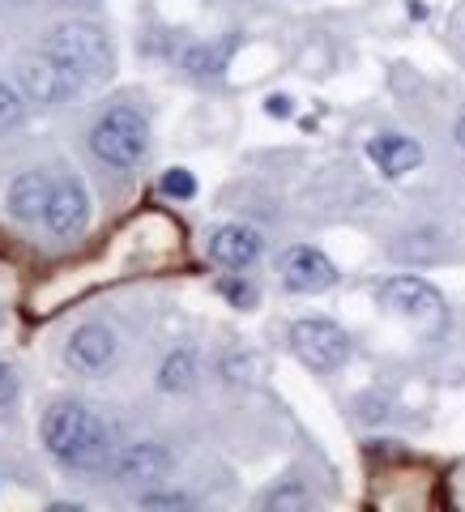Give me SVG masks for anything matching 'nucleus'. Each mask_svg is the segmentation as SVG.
I'll list each match as a JSON object with an SVG mask.
<instances>
[{
    "label": "nucleus",
    "instance_id": "obj_1",
    "mask_svg": "<svg viewBox=\"0 0 465 512\" xmlns=\"http://www.w3.org/2000/svg\"><path fill=\"white\" fill-rule=\"evenodd\" d=\"M43 444L60 466L73 470H103L111 466V427L82 402H56L43 414Z\"/></svg>",
    "mask_w": 465,
    "mask_h": 512
},
{
    "label": "nucleus",
    "instance_id": "obj_2",
    "mask_svg": "<svg viewBox=\"0 0 465 512\" xmlns=\"http://www.w3.org/2000/svg\"><path fill=\"white\" fill-rule=\"evenodd\" d=\"M39 52L56 64V73L64 77L69 94H82V90L111 77V43H107L103 30L90 26V22L56 26Z\"/></svg>",
    "mask_w": 465,
    "mask_h": 512
},
{
    "label": "nucleus",
    "instance_id": "obj_3",
    "mask_svg": "<svg viewBox=\"0 0 465 512\" xmlns=\"http://www.w3.org/2000/svg\"><path fill=\"white\" fill-rule=\"evenodd\" d=\"M90 150L99 163L128 171L137 167L150 150V124L137 107H107L90 128Z\"/></svg>",
    "mask_w": 465,
    "mask_h": 512
},
{
    "label": "nucleus",
    "instance_id": "obj_4",
    "mask_svg": "<svg viewBox=\"0 0 465 512\" xmlns=\"http://www.w3.org/2000/svg\"><path fill=\"white\" fill-rule=\"evenodd\" d=\"M291 350L299 355L303 367L329 376V372H338V367H346L350 338H346L342 325H333V320L308 316V320H295V325H291Z\"/></svg>",
    "mask_w": 465,
    "mask_h": 512
},
{
    "label": "nucleus",
    "instance_id": "obj_5",
    "mask_svg": "<svg viewBox=\"0 0 465 512\" xmlns=\"http://www.w3.org/2000/svg\"><path fill=\"white\" fill-rule=\"evenodd\" d=\"M380 303L389 312L414 320L419 329H431V333L444 329V299H440V291L431 282L414 278V274H402V278L384 282L380 286Z\"/></svg>",
    "mask_w": 465,
    "mask_h": 512
},
{
    "label": "nucleus",
    "instance_id": "obj_6",
    "mask_svg": "<svg viewBox=\"0 0 465 512\" xmlns=\"http://www.w3.org/2000/svg\"><path fill=\"white\" fill-rule=\"evenodd\" d=\"M278 274H282V286L295 295H320L338 282V265L329 261L320 248H308V244H295L282 252L278 261Z\"/></svg>",
    "mask_w": 465,
    "mask_h": 512
},
{
    "label": "nucleus",
    "instance_id": "obj_7",
    "mask_svg": "<svg viewBox=\"0 0 465 512\" xmlns=\"http://www.w3.org/2000/svg\"><path fill=\"white\" fill-rule=\"evenodd\" d=\"M43 222L52 227V235L60 239H77L90 222V197H86V184L64 175V180H52V197H47V214Z\"/></svg>",
    "mask_w": 465,
    "mask_h": 512
},
{
    "label": "nucleus",
    "instance_id": "obj_8",
    "mask_svg": "<svg viewBox=\"0 0 465 512\" xmlns=\"http://www.w3.org/2000/svg\"><path fill=\"white\" fill-rule=\"evenodd\" d=\"M64 359H69L73 372L82 376H99L116 359V333L107 325H82L69 333V346H64Z\"/></svg>",
    "mask_w": 465,
    "mask_h": 512
},
{
    "label": "nucleus",
    "instance_id": "obj_9",
    "mask_svg": "<svg viewBox=\"0 0 465 512\" xmlns=\"http://www.w3.org/2000/svg\"><path fill=\"white\" fill-rule=\"evenodd\" d=\"M111 474L120 483H158V478L171 474V453L154 440H141V444H124L116 457H111Z\"/></svg>",
    "mask_w": 465,
    "mask_h": 512
},
{
    "label": "nucleus",
    "instance_id": "obj_10",
    "mask_svg": "<svg viewBox=\"0 0 465 512\" xmlns=\"http://www.w3.org/2000/svg\"><path fill=\"white\" fill-rule=\"evenodd\" d=\"M261 248H265L261 231L244 227V222H227V227H218L210 235V261L222 269H248L261 256Z\"/></svg>",
    "mask_w": 465,
    "mask_h": 512
},
{
    "label": "nucleus",
    "instance_id": "obj_11",
    "mask_svg": "<svg viewBox=\"0 0 465 512\" xmlns=\"http://www.w3.org/2000/svg\"><path fill=\"white\" fill-rule=\"evenodd\" d=\"M367 158L380 167V175L402 180L406 171H414L423 163V146L414 137H402V133H380V137L367 141Z\"/></svg>",
    "mask_w": 465,
    "mask_h": 512
},
{
    "label": "nucleus",
    "instance_id": "obj_12",
    "mask_svg": "<svg viewBox=\"0 0 465 512\" xmlns=\"http://www.w3.org/2000/svg\"><path fill=\"white\" fill-rule=\"evenodd\" d=\"M47 197H52V180L43 171H22L9 184V214L18 222H35L39 214H47Z\"/></svg>",
    "mask_w": 465,
    "mask_h": 512
},
{
    "label": "nucleus",
    "instance_id": "obj_13",
    "mask_svg": "<svg viewBox=\"0 0 465 512\" xmlns=\"http://www.w3.org/2000/svg\"><path fill=\"white\" fill-rule=\"evenodd\" d=\"M192 380H197V359H192V350H175V355H167L163 372H158V389L184 393V389H192Z\"/></svg>",
    "mask_w": 465,
    "mask_h": 512
},
{
    "label": "nucleus",
    "instance_id": "obj_14",
    "mask_svg": "<svg viewBox=\"0 0 465 512\" xmlns=\"http://www.w3.org/2000/svg\"><path fill=\"white\" fill-rule=\"evenodd\" d=\"M163 192H167V197L188 201V197H197V180H192V171L175 167V171H167V175H163Z\"/></svg>",
    "mask_w": 465,
    "mask_h": 512
},
{
    "label": "nucleus",
    "instance_id": "obj_15",
    "mask_svg": "<svg viewBox=\"0 0 465 512\" xmlns=\"http://www.w3.org/2000/svg\"><path fill=\"white\" fill-rule=\"evenodd\" d=\"M218 291L227 295V299L235 303V308H256V299H261V295H256V286H252V282H239V278H222V282H218Z\"/></svg>",
    "mask_w": 465,
    "mask_h": 512
},
{
    "label": "nucleus",
    "instance_id": "obj_16",
    "mask_svg": "<svg viewBox=\"0 0 465 512\" xmlns=\"http://www.w3.org/2000/svg\"><path fill=\"white\" fill-rule=\"evenodd\" d=\"M22 120V99H18V90H9L5 82H0V133L5 128H13Z\"/></svg>",
    "mask_w": 465,
    "mask_h": 512
},
{
    "label": "nucleus",
    "instance_id": "obj_17",
    "mask_svg": "<svg viewBox=\"0 0 465 512\" xmlns=\"http://www.w3.org/2000/svg\"><path fill=\"white\" fill-rule=\"evenodd\" d=\"M303 504H308V495H303L299 487H282L265 500V508H303Z\"/></svg>",
    "mask_w": 465,
    "mask_h": 512
},
{
    "label": "nucleus",
    "instance_id": "obj_18",
    "mask_svg": "<svg viewBox=\"0 0 465 512\" xmlns=\"http://www.w3.org/2000/svg\"><path fill=\"white\" fill-rule=\"evenodd\" d=\"M13 397H18V376H13V367L0 363V410H5Z\"/></svg>",
    "mask_w": 465,
    "mask_h": 512
},
{
    "label": "nucleus",
    "instance_id": "obj_19",
    "mask_svg": "<svg viewBox=\"0 0 465 512\" xmlns=\"http://www.w3.org/2000/svg\"><path fill=\"white\" fill-rule=\"evenodd\" d=\"M265 111H269V116H291V99H286V94H269V99H265Z\"/></svg>",
    "mask_w": 465,
    "mask_h": 512
},
{
    "label": "nucleus",
    "instance_id": "obj_20",
    "mask_svg": "<svg viewBox=\"0 0 465 512\" xmlns=\"http://www.w3.org/2000/svg\"><path fill=\"white\" fill-rule=\"evenodd\" d=\"M453 137H457V146H461V150H465V116H461V120H457V133H453Z\"/></svg>",
    "mask_w": 465,
    "mask_h": 512
}]
</instances>
